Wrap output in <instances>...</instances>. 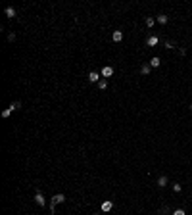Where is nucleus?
<instances>
[{
  "mask_svg": "<svg viewBox=\"0 0 192 215\" xmlns=\"http://www.w3.org/2000/svg\"><path fill=\"white\" fill-rule=\"evenodd\" d=\"M111 38H113V42H121L123 40V31H113Z\"/></svg>",
  "mask_w": 192,
  "mask_h": 215,
  "instance_id": "obj_5",
  "label": "nucleus"
},
{
  "mask_svg": "<svg viewBox=\"0 0 192 215\" xmlns=\"http://www.w3.org/2000/svg\"><path fill=\"white\" fill-rule=\"evenodd\" d=\"M65 202V196L64 194H56V196L52 198V209H54V206H58V204H64Z\"/></svg>",
  "mask_w": 192,
  "mask_h": 215,
  "instance_id": "obj_3",
  "label": "nucleus"
},
{
  "mask_svg": "<svg viewBox=\"0 0 192 215\" xmlns=\"http://www.w3.org/2000/svg\"><path fill=\"white\" fill-rule=\"evenodd\" d=\"M160 63H161V60L158 56H154L152 60H150V67H160Z\"/></svg>",
  "mask_w": 192,
  "mask_h": 215,
  "instance_id": "obj_7",
  "label": "nucleus"
},
{
  "mask_svg": "<svg viewBox=\"0 0 192 215\" xmlns=\"http://www.w3.org/2000/svg\"><path fill=\"white\" fill-rule=\"evenodd\" d=\"M190 112H192V104H190Z\"/></svg>",
  "mask_w": 192,
  "mask_h": 215,
  "instance_id": "obj_19",
  "label": "nucleus"
},
{
  "mask_svg": "<svg viewBox=\"0 0 192 215\" xmlns=\"http://www.w3.org/2000/svg\"><path fill=\"white\" fill-rule=\"evenodd\" d=\"M167 183H169V181H167V177H160V179H158V186H161V188H163V186H167Z\"/></svg>",
  "mask_w": 192,
  "mask_h": 215,
  "instance_id": "obj_10",
  "label": "nucleus"
},
{
  "mask_svg": "<svg viewBox=\"0 0 192 215\" xmlns=\"http://www.w3.org/2000/svg\"><path fill=\"white\" fill-rule=\"evenodd\" d=\"M100 75H102L104 79H106V77H111L113 75V67H111V65H104L102 71H100Z\"/></svg>",
  "mask_w": 192,
  "mask_h": 215,
  "instance_id": "obj_2",
  "label": "nucleus"
},
{
  "mask_svg": "<svg viewBox=\"0 0 192 215\" xmlns=\"http://www.w3.org/2000/svg\"><path fill=\"white\" fill-rule=\"evenodd\" d=\"M94 215H98V213H94Z\"/></svg>",
  "mask_w": 192,
  "mask_h": 215,
  "instance_id": "obj_20",
  "label": "nucleus"
},
{
  "mask_svg": "<svg viewBox=\"0 0 192 215\" xmlns=\"http://www.w3.org/2000/svg\"><path fill=\"white\" fill-rule=\"evenodd\" d=\"M19 106H21L19 102H13V104H12L10 108H6V110L2 112V117H4V119H6V117H10V115H12V112H15V110H17Z\"/></svg>",
  "mask_w": 192,
  "mask_h": 215,
  "instance_id": "obj_1",
  "label": "nucleus"
},
{
  "mask_svg": "<svg viewBox=\"0 0 192 215\" xmlns=\"http://www.w3.org/2000/svg\"><path fill=\"white\" fill-rule=\"evenodd\" d=\"M98 87H100L102 90H106L108 89V81H106V79H100V81H98Z\"/></svg>",
  "mask_w": 192,
  "mask_h": 215,
  "instance_id": "obj_13",
  "label": "nucleus"
},
{
  "mask_svg": "<svg viewBox=\"0 0 192 215\" xmlns=\"http://www.w3.org/2000/svg\"><path fill=\"white\" fill-rule=\"evenodd\" d=\"M173 190H175V192H181V184H173Z\"/></svg>",
  "mask_w": 192,
  "mask_h": 215,
  "instance_id": "obj_18",
  "label": "nucleus"
},
{
  "mask_svg": "<svg viewBox=\"0 0 192 215\" xmlns=\"http://www.w3.org/2000/svg\"><path fill=\"white\" fill-rule=\"evenodd\" d=\"M140 73H142V75H148V73H150V63H144V65H142Z\"/></svg>",
  "mask_w": 192,
  "mask_h": 215,
  "instance_id": "obj_11",
  "label": "nucleus"
},
{
  "mask_svg": "<svg viewBox=\"0 0 192 215\" xmlns=\"http://www.w3.org/2000/svg\"><path fill=\"white\" fill-rule=\"evenodd\" d=\"M6 15H8V17H15V10H13L12 6H8L6 8Z\"/></svg>",
  "mask_w": 192,
  "mask_h": 215,
  "instance_id": "obj_12",
  "label": "nucleus"
},
{
  "mask_svg": "<svg viewBox=\"0 0 192 215\" xmlns=\"http://www.w3.org/2000/svg\"><path fill=\"white\" fill-rule=\"evenodd\" d=\"M111 208H113V202H109V200L102 202V211H111Z\"/></svg>",
  "mask_w": 192,
  "mask_h": 215,
  "instance_id": "obj_6",
  "label": "nucleus"
},
{
  "mask_svg": "<svg viewBox=\"0 0 192 215\" xmlns=\"http://www.w3.org/2000/svg\"><path fill=\"white\" fill-rule=\"evenodd\" d=\"M146 44L148 46H156V44H158V37H154V35H152V37H148L146 38Z\"/></svg>",
  "mask_w": 192,
  "mask_h": 215,
  "instance_id": "obj_9",
  "label": "nucleus"
},
{
  "mask_svg": "<svg viewBox=\"0 0 192 215\" xmlns=\"http://www.w3.org/2000/svg\"><path fill=\"white\" fill-rule=\"evenodd\" d=\"M173 215H186V213L183 211V209H175V211H173Z\"/></svg>",
  "mask_w": 192,
  "mask_h": 215,
  "instance_id": "obj_16",
  "label": "nucleus"
},
{
  "mask_svg": "<svg viewBox=\"0 0 192 215\" xmlns=\"http://www.w3.org/2000/svg\"><path fill=\"white\" fill-rule=\"evenodd\" d=\"M154 21H156L154 17H146V25H148V27H152V25H154Z\"/></svg>",
  "mask_w": 192,
  "mask_h": 215,
  "instance_id": "obj_15",
  "label": "nucleus"
},
{
  "mask_svg": "<svg viewBox=\"0 0 192 215\" xmlns=\"http://www.w3.org/2000/svg\"><path fill=\"white\" fill-rule=\"evenodd\" d=\"M167 19H169V17L161 13V15H158V23H161V25H165V23H167Z\"/></svg>",
  "mask_w": 192,
  "mask_h": 215,
  "instance_id": "obj_14",
  "label": "nucleus"
},
{
  "mask_svg": "<svg viewBox=\"0 0 192 215\" xmlns=\"http://www.w3.org/2000/svg\"><path fill=\"white\" fill-rule=\"evenodd\" d=\"M8 40H10V42H12V40H15V35H13V33H10V35H8Z\"/></svg>",
  "mask_w": 192,
  "mask_h": 215,
  "instance_id": "obj_17",
  "label": "nucleus"
},
{
  "mask_svg": "<svg viewBox=\"0 0 192 215\" xmlns=\"http://www.w3.org/2000/svg\"><path fill=\"white\" fill-rule=\"evenodd\" d=\"M100 77H102L100 73H96V71H90V73H89V81H90V83H98V81H100Z\"/></svg>",
  "mask_w": 192,
  "mask_h": 215,
  "instance_id": "obj_4",
  "label": "nucleus"
},
{
  "mask_svg": "<svg viewBox=\"0 0 192 215\" xmlns=\"http://www.w3.org/2000/svg\"><path fill=\"white\" fill-rule=\"evenodd\" d=\"M35 202H37L38 206H44V196H42L40 192H37V194H35Z\"/></svg>",
  "mask_w": 192,
  "mask_h": 215,
  "instance_id": "obj_8",
  "label": "nucleus"
}]
</instances>
